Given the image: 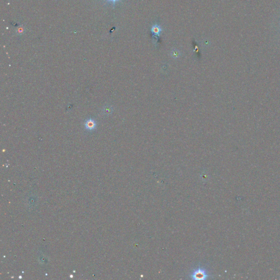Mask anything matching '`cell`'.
<instances>
[{
  "instance_id": "cell-1",
  "label": "cell",
  "mask_w": 280,
  "mask_h": 280,
  "mask_svg": "<svg viewBox=\"0 0 280 280\" xmlns=\"http://www.w3.org/2000/svg\"><path fill=\"white\" fill-rule=\"evenodd\" d=\"M209 275L206 270L202 267H198L192 271L190 278L193 280H204L209 278Z\"/></svg>"
},
{
  "instance_id": "cell-2",
  "label": "cell",
  "mask_w": 280,
  "mask_h": 280,
  "mask_svg": "<svg viewBox=\"0 0 280 280\" xmlns=\"http://www.w3.org/2000/svg\"><path fill=\"white\" fill-rule=\"evenodd\" d=\"M96 123L95 120L92 119H90L86 121L85 123V127L88 130H92L96 127Z\"/></svg>"
},
{
  "instance_id": "cell-3",
  "label": "cell",
  "mask_w": 280,
  "mask_h": 280,
  "mask_svg": "<svg viewBox=\"0 0 280 280\" xmlns=\"http://www.w3.org/2000/svg\"><path fill=\"white\" fill-rule=\"evenodd\" d=\"M162 31V29L160 26L158 25H154L152 26L151 28V31L153 33L154 35H157L159 36L160 35V33Z\"/></svg>"
},
{
  "instance_id": "cell-4",
  "label": "cell",
  "mask_w": 280,
  "mask_h": 280,
  "mask_svg": "<svg viewBox=\"0 0 280 280\" xmlns=\"http://www.w3.org/2000/svg\"><path fill=\"white\" fill-rule=\"evenodd\" d=\"M171 55L173 58H178L179 55V53L178 51H173L171 53Z\"/></svg>"
},
{
  "instance_id": "cell-5",
  "label": "cell",
  "mask_w": 280,
  "mask_h": 280,
  "mask_svg": "<svg viewBox=\"0 0 280 280\" xmlns=\"http://www.w3.org/2000/svg\"><path fill=\"white\" fill-rule=\"evenodd\" d=\"M119 1V0H107V1L109 2H111V3H113L114 5V4H115V3H116L117 2Z\"/></svg>"
}]
</instances>
